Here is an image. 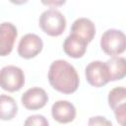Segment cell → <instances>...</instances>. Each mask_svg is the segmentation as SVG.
<instances>
[{
	"label": "cell",
	"mask_w": 126,
	"mask_h": 126,
	"mask_svg": "<svg viewBox=\"0 0 126 126\" xmlns=\"http://www.w3.org/2000/svg\"><path fill=\"white\" fill-rule=\"evenodd\" d=\"M88 44L89 43L82 37L70 33L63 42V50L69 57L78 59L85 55Z\"/></svg>",
	"instance_id": "cell-11"
},
{
	"label": "cell",
	"mask_w": 126,
	"mask_h": 126,
	"mask_svg": "<svg viewBox=\"0 0 126 126\" xmlns=\"http://www.w3.org/2000/svg\"><path fill=\"white\" fill-rule=\"evenodd\" d=\"M76 108L68 100H57L52 104V118L59 123H70L76 117Z\"/></svg>",
	"instance_id": "cell-10"
},
{
	"label": "cell",
	"mask_w": 126,
	"mask_h": 126,
	"mask_svg": "<svg viewBox=\"0 0 126 126\" xmlns=\"http://www.w3.org/2000/svg\"><path fill=\"white\" fill-rule=\"evenodd\" d=\"M25 85L24 71L17 66L8 65L0 70V87L7 92L20 91Z\"/></svg>",
	"instance_id": "cell-4"
},
{
	"label": "cell",
	"mask_w": 126,
	"mask_h": 126,
	"mask_svg": "<svg viewBox=\"0 0 126 126\" xmlns=\"http://www.w3.org/2000/svg\"><path fill=\"white\" fill-rule=\"evenodd\" d=\"M110 82L121 80L126 74V60L124 57L113 56L106 62Z\"/></svg>",
	"instance_id": "cell-13"
},
{
	"label": "cell",
	"mask_w": 126,
	"mask_h": 126,
	"mask_svg": "<svg viewBox=\"0 0 126 126\" xmlns=\"http://www.w3.org/2000/svg\"><path fill=\"white\" fill-rule=\"evenodd\" d=\"M48 101L46 92L38 87L27 90L21 96V102L25 108L29 110H37L45 106Z\"/></svg>",
	"instance_id": "cell-8"
},
{
	"label": "cell",
	"mask_w": 126,
	"mask_h": 126,
	"mask_svg": "<svg viewBox=\"0 0 126 126\" xmlns=\"http://www.w3.org/2000/svg\"><path fill=\"white\" fill-rule=\"evenodd\" d=\"M40 2L45 6L57 8L63 6L66 3V0H40Z\"/></svg>",
	"instance_id": "cell-17"
},
{
	"label": "cell",
	"mask_w": 126,
	"mask_h": 126,
	"mask_svg": "<svg viewBox=\"0 0 126 126\" xmlns=\"http://www.w3.org/2000/svg\"><path fill=\"white\" fill-rule=\"evenodd\" d=\"M85 76L87 82L94 88L103 87L110 82L106 63L99 60L92 61L87 65L85 69Z\"/></svg>",
	"instance_id": "cell-5"
},
{
	"label": "cell",
	"mask_w": 126,
	"mask_h": 126,
	"mask_svg": "<svg viewBox=\"0 0 126 126\" xmlns=\"http://www.w3.org/2000/svg\"><path fill=\"white\" fill-rule=\"evenodd\" d=\"M24 124L26 126H32V125H35V126H48L49 122L48 120L40 114H34L32 116H29L27 118V120L24 122Z\"/></svg>",
	"instance_id": "cell-15"
},
{
	"label": "cell",
	"mask_w": 126,
	"mask_h": 126,
	"mask_svg": "<svg viewBox=\"0 0 126 126\" xmlns=\"http://www.w3.org/2000/svg\"><path fill=\"white\" fill-rule=\"evenodd\" d=\"M18 113V104L16 100L7 94H0V119L12 120Z\"/></svg>",
	"instance_id": "cell-14"
},
{
	"label": "cell",
	"mask_w": 126,
	"mask_h": 126,
	"mask_svg": "<svg viewBox=\"0 0 126 126\" xmlns=\"http://www.w3.org/2000/svg\"><path fill=\"white\" fill-rule=\"evenodd\" d=\"M107 100L117 122L124 125L126 119V89L124 87L113 88L108 94Z\"/></svg>",
	"instance_id": "cell-6"
},
{
	"label": "cell",
	"mask_w": 126,
	"mask_h": 126,
	"mask_svg": "<svg viewBox=\"0 0 126 126\" xmlns=\"http://www.w3.org/2000/svg\"><path fill=\"white\" fill-rule=\"evenodd\" d=\"M100 47L108 56H118L125 51L126 36L120 30L109 29L100 37Z\"/></svg>",
	"instance_id": "cell-3"
},
{
	"label": "cell",
	"mask_w": 126,
	"mask_h": 126,
	"mask_svg": "<svg viewBox=\"0 0 126 126\" xmlns=\"http://www.w3.org/2000/svg\"><path fill=\"white\" fill-rule=\"evenodd\" d=\"M18 36V31L14 24L3 22L0 24V56L9 55Z\"/></svg>",
	"instance_id": "cell-9"
},
{
	"label": "cell",
	"mask_w": 126,
	"mask_h": 126,
	"mask_svg": "<svg viewBox=\"0 0 126 126\" xmlns=\"http://www.w3.org/2000/svg\"><path fill=\"white\" fill-rule=\"evenodd\" d=\"M47 78L50 86L64 94L75 93L80 85V78L76 69L63 59L55 60L50 64Z\"/></svg>",
	"instance_id": "cell-1"
},
{
	"label": "cell",
	"mask_w": 126,
	"mask_h": 126,
	"mask_svg": "<svg viewBox=\"0 0 126 126\" xmlns=\"http://www.w3.org/2000/svg\"><path fill=\"white\" fill-rule=\"evenodd\" d=\"M38 25L41 31L47 35L59 36L66 29V19L60 11L51 8L41 13Z\"/></svg>",
	"instance_id": "cell-2"
},
{
	"label": "cell",
	"mask_w": 126,
	"mask_h": 126,
	"mask_svg": "<svg viewBox=\"0 0 126 126\" xmlns=\"http://www.w3.org/2000/svg\"><path fill=\"white\" fill-rule=\"evenodd\" d=\"M70 33H74L90 43L95 35V26L88 18H79L72 24Z\"/></svg>",
	"instance_id": "cell-12"
},
{
	"label": "cell",
	"mask_w": 126,
	"mask_h": 126,
	"mask_svg": "<svg viewBox=\"0 0 126 126\" xmlns=\"http://www.w3.org/2000/svg\"><path fill=\"white\" fill-rule=\"evenodd\" d=\"M88 124L89 125H111V122L108 121L103 116H94L90 118Z\"/></svg>",
	"instance_id": "cell-16"
},
{
	"label": "cell",
	"mask_w": 126,
	"mask_h": 126,
	"mask_svg": "<svg viewBox=\"0 0 126 126\" xmlns=\"http://www.w3.org/2000/svg\"><path fill=\"white\" fill-rule=\"evenodd\" d=\"M9 1L15 5H23V4H26L29 0H9Z\"/></svg>",
	"instance_id": "cell-18"
},
{
	"label": "cell",
	"mask_w": 126,
	"mask_h": 126,
	"mask_svg": "<svg viewBox=\"0 0 126 126\" xmlns=\"http://www.w3.org/2000/svg\"><path fill=\"white\" fill-rule=\"evenodd\" d=\"M43 48L42 39L34 33L25 34L19 41L18 54L24 59H32L37 56Z\"/></svg>",
	"instance_id": "cell-7"
}]
</instances>
